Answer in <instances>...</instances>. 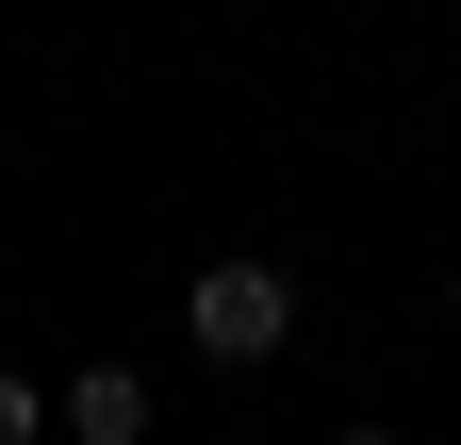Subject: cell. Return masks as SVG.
I'll use <instances>...</instances> for the list:
<instances>
[{
    "instance_id": "cell-1",
    "label": "cell",
    "mask_w": 461,
    "mask_h": 445,
    "mask_svg": "<svg viewBox=\"0 0 461 445\" xmlns=\"http://www.w3.org/2000/svg\"><path fill=\"white\" fill-rule=\"evenodd\" d=\"M182 330H198L214 363H280V347H297V281H280V264H198V281H182Z\"/></svg>"
},
{
    "instance_id": "cell-2",
    "label": "cell",
    "mask_w": 461,
    "mask_h": 445,
    "mask_svg": "<svg viewBox=\"0 0 461 445\" xmlns=\"http://www.w3.org/2000/svg\"><path fill=\"white\" fill-rule=\"evenodd\" d=\"M50 429H67V445H149V379H132V363L50 379Z\"/></svg>"
},
{
    "instance_id": "cell-3",
    "label": "cell",
    "mask_w": 461,
    "mask_h": 445,
    "mask_svg": "<svg viewBox=\"0 0 461 445\" xmlns=\"http://www.w3.org/2000/svg\"><path fill=\"white\" fill-rule=\"evenodd\" d=\"M50 429V379H17V363H0V445H33Z\"/></svg>"
},
{
    "instance_id": "cell-4",
    "label": "cell",
    "mask_w": 461,
    "mask_h": 445,
    "mask_svg": "<svg viewBox=\"0 0 461 445\" xmlns=\"http://www.w3.org/2000/svg\"><path fill=\"white\" fill-rule=\"evenodd\" d=\"M346 445H395V429H346Z\"/></svg>"
}]
</instances>
